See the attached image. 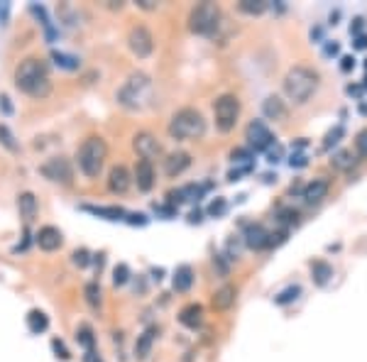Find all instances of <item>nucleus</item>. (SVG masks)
<instances>
[{"label":"nucleus","instance_id":"obj_51","mask_svg":"<svg viewBox=\"0 0 367 362\" xmlns=\"http://www.w3.org/2000/svg\"><path fill=\"white\" fill-rule=\"evenodd\" d=\"M86 362H103V360L96 355V350H93V352H86Z\"/></svg>","mask_w":367,"mask_h":362},{"label":"nucleus","instance_id":"obj_35","mask_svg":"<svg viewBox=\"0 0 367 362\" xmlns=\"http://www.w3.org/2000/svg\"><path fill=\"white\" fill-rule=\"evenodd\" d=\"M279 223L284 225V230H289V225H294V223L299 221V213L297 211H292V208H279Z\"/></svg>","mask_w":367,"mask_h":362},{"label":"nucleus","instance_id":"obj_12","mask_svg":"<svg viewBox=\"0 0 367 362\" xmlns=\"http://www.w3.org/2000/svg\"><path fill=\"white\" fill-rule=\"evenodd\" d=\"M243 243L250 250H265L270 248V232H267L265 225H259V223H245Z\"/></svg>","mask_w":367,"mask_h":362},{"label":"nucleus","instance_id":"obj_42","mask_svg":"<svg viewBox=\"0 0 367 362\" xmlns=\"http://www.w3.org/2000/svg\"><path fill=\"white\" fill-rule=\"evenodd\" d=\"M52 350H54L57 352V357H61V360H69V350H66V345H64V343H61V341H57V338H54V341H52Z\"/></svg>","mask_w":367,"mask_h":362},{"label":"nucleus","instance_id":"obj_43","mask_svg":"<svg viewBox=\"0 0 367 362\" xmlns=\"http://www.w3.org/2000/svg\"><path fill=\"white\" fill-rule=\"evenodd\" d=\"M362 30H365V17H355V20L350 22V34L353 37H357Z\"/></svg>","mask_w":367,"mask_h":362},{"label":"nucleus","instance_id":"obj_4","mask_svg":"<svg viewBox=\"0 0 367 362\" xmlns=\"http://www.w3.org/2000/svg\"><path fill=\"white\" fill-rule=\"evenodd\" d=\"M167 132L172 140H199V137L206 135V118L201 110L196 108H179L177 113L172 115L167 125Z\"/></svg>","mask_w":367,"mask_h":362},{"label":"nucleus","instance_id":"obj_23","mask_svg":"<svg viewBox=\"0 0 367 362\" xmlns=\"http://www.w3.org/2000/svg\"><path fill=\"white\" fill-rule=\"evenodd\" d=\"M172 284H174V292H189L191 287H194V270H191L189 265H181L177 267V272H174L172 276Z\"/></svg>","mask_w":367,"mask_h":362},{"label":"nucleus","instance_id":"obj_17","mask_svg":"<svg viewBox=\"0 0 367 362\" xmlns=\"http://www.w3.org/2000/svg\"><path fill=\"white\" fill-rule=\"evenodd\" d=\"M328 189H330L328 179H313V181H308V184L304 186L301 199L306 201L308 205H316L328 196Z\"/></svg>","mask_w":367,"mask_h":362},{"label":"nucleus","instance_id":"obj_8","mask_svg":"<svg viewBox=\"0 0 367 362\" xmlns=\"http://www.w3.org/2000/svg\"><path fill=\"white\" fill-rule=\"evenodd\" d=\"M39 174H42L47 181L52 184H61V186H69L74 181V167L66 157H49L44 164H39Z\"/></svg>","mask_w":367,"mask_h":362},{"label":"nucleus","instance_id":"obj_21","mask_svg":"<svg viewBox=\"0 0 367 362\" xmlns=\"http://www.w3.org/2000/svg\"><path fill=\"white\" fill-rule=\"evenodd\" d=\"M179 323L186 325V328H199L204 323V306L201 303H186V306L179 311Z\"/></svg>","mask_w":367,"mask_h":362},{"label":"nucleus","instance_id":"obj_19","mask_svg":"<svg viewBox=\"0 0 367 362\" xmlns=\"http://www.w3.org/2000/svg\"><path fill=\"white\" fill-rule=\"evenodd\" d=\"M235 299H238V289L232 287V284H223V287H218L216 292H213L211 306L216 308V311H228V308L235 303Z\"/></svg>","mask_w":367,"mask_h":362},{"label":"nucleus","instance_id":"obj_39","mask_svg":"<svg viewBox=\"0 0 367 362\" xmlns=\"http://www.w3.org/2000/svg\"><path fill=\"white\" fill-rule=\"evenodd\" d=\"M252 154H255V152L248 150V147H238V150L230 152L232 162H248V164H250V159H252Z\"/></svg>","mask_w":367,"mask_h":362},{"label":"nucleus","instance_id":"obj_7","mask_svg":"<svg viewBox=\"0 0 367 362\" xmlns=\"http://www.w3.org/2000/svg\"><path fill=\"white\" fill-rule=\"evenodd\" d=\"M213 115H216V128L221 132L235 130L240 118V98L235 93H223L213 101Z\"/></svg>","mask_w":367,"mask_h":362},{"label":"nucleus","instance_id":"obj_28","mask_svg":"<svg viewBox=\"0 0 367 362\" xmlns=\"http://www.w3.org/2000/svg\"><path fill=\"white\" fill-rule=\"evenodd\" d=\"M28 328L32 330V333H44V330L49 328V319L42 314V311H30L28 314Z\"/></svg>","mask_w":367,"mask_h":362},{"label":"nucleus","instance_id":"obj_29","mask_svg":"<svg viewBox=\"0 0 367 362\" xmlns=\"http://www.w3.org/2000/svg\"><path fill=\"white\" fill-rule=\"evenodd\" d=\"M52 59H54V64L57 66H61V69H66V71H76L79 66H81V61L76 59V57H71V54H64V52H52Z\"/></svg>","mask_w":367,"mask_h":362},{"label":"nucleus","instance_id":"obj_26","mask_svg":"<svg viewBox=\"0 0 367 362\" xmlns=\"http://www.w3.org/2000/svg\"><path fill=\"white\" fill-rule=\"evenodd\" d=\"M311 274H313V281H316L319 287H326V284L330 281V276H333V267H330L326 260H316V262H311Z\"/></svg>","mask_w":367,"mask_h":362},{"label":"nucleus","instance_id":"obj_22","mask_svg":"<svg viewBox=\"0 0 367 362\" xmlns=\"http://www.w3.org/2000/svg\"><path fill=\"white\" fill-rule=\"evenodd\" d=\"M81 211L93 213L98 218H106V221H125L128 218V211L120 208V205H81Z\"/></svg>","mask_w":367,"mask_h":362},{"label":"nucleus","instance_id":"obj_16","mask_svg":"<svg viewBox=\"0 0 367 362\" xmlns=\"http://www.w3.org/2000/svg\"><path fill=\"white\" fill-rule=\"evenodd\" d=\"M189 167H191V154L184 150L172 152V154H167V159H164V174H167L169 179L181 177Z\"/></svg>","mask_w":367,"mask_h":362},{"label":"nucleus","instance_id":"obj_37","mask_svg":"<svg viewBox=\"0 0 367 362\" xmlns=\"http://www.w3.org/2000/svg\"><path fill=\"white\" fill-rule=\"evenodd\" d=\"M355 152H357V157L367 159V128L355 135Z\"/></svg>","mask_w":367,"mask_h":362},{"label":"nucleus","instance_id":"obj_49","mask_svg":"<svg viewBox=\"0 0 367 362\" xmlns=\"http://www.w3.org/2000/svg\"><path fill=\"white\" fill-rule=\"evenodd\" d=\"M324 52H326V57H333V54H338V52H340V47H338V44H326V49H324Z\"/></svg>","mask_w":367,"mask_h":362},{"label":"nucleus","instance_id":"obj_44","mask_svg":"<svg viewBox=\"0 0 367 362\" xmlns=\"http://www.w3.org/2000/svg\"><path fill=\"white\" fill-rule=\"evenodd\" d=\"M355 69V59H353V57H343V59H340V71H353Z\"/></svg>","mask_w":367,"mask_h":362},{"label":"nucleus","instance_id":"obj_14","mask_svg":"<svg viewBox=\"0 0 367 362\" xmlns=\"http://www.w3.org/2000/svg\"><path fill=\"white\" fill-rule=\"evenodd\" d=\"M34 243H37V248L44 250V252H54V250H59L61 245H64V235H61L59 228L44 225V228H39L37 235H34Z\"/></svg>","mask_w":367,"mask_h":362},{"label":"nucleus","instance_id":"obj_6","mask_svg":"<svg viewBox=\"0 0 367 362\" xmlns=\"http://www.w3.org/2000/svg\"><path fill=\"white\" fill-rule=\"evenodd\" d=\"M223 25L221 8L216 3H199L189 12V30L194 34H206V37H216V30Z\"/></svg>","mask_w":367,"mask_h":362},{"label":"nucleus","instance_id":"obj_3","mask_svg":"<svg viewBox=\"0 0 367 362\" xmlns=\"http://www.w3.org/2000/svg\"><path fill=\"white\" fill-rule=\"evenodd\" d=\"M319 83H321L319 71L311 69V66L297 64L284 74L281 88H284V96L289 98V101H294L297 105H304V103L316 93Z\"/></svg>","mask_w":367,"mask_h":362},{"label":"nucleus","instance_id":"obj_32","mask_svg":"<svg viewBox=\"0 0 367 362\" xmlns=\"http://www.w3.org/2000/svg\"><path fill=\"white\" fill-rule=\"evenodd\" d=\"M83 294H86V301L91 308H98L101 306V287H98V281H88L86 287H83Z\"/></svg>","mask_w":367,"mask_h":362},{"label":"nucleus","instance_id":"obj_30","mask_svg":"<svg viewBox=\"0 0 367 362\" xmlns=\"http://www.w3.org/2000/svg\"><path fill=\"white\" fill-rule=\"evenodd\" d=\"M0 145L6 147L8 152H20V142L15 140V135H12V130L8 128V125H0Z\"/></svg>","mask_w":367,"mask_h":362},{"label":"nucleus","instance_id":"obj_50","mask_svg":"<svg viewBox=\"0 0 367 362\" xmlns=\"http://www.w3.org/2000/svg\"><path fill=\"white\" fill-rule=\"evenodd\" d=\"M367 47V34H357L355 37V49H365Z\"/></svg>","mask_w":367,"mask_h":362},{"label":"nucleus","instance_id":"obj_48","mask_svg":"<svg viewBox=\"0 0 367 362\" xmlns=\"http://www.w3.org/2000/svg\"><path fill=\"white\" fill-rule=\"evenodd\" d=\"M0 108H3V113H6V115H10V113H12L10 98H8V96H0Z\"/></svg>","mask_w":367,"mask_h":362},{"label":"nucleus","instance_id":"obj_38","mask_svg":"<svg viewBox=\"0 0 367 362\" xmlns=\"http://www.w3.org/2000/svg\"><path fill=\"white\" fill-rule=\"evenodd\" d=\"M226 208H228L226 199H213L211 203H208V216H213V218L223 216V213H226Z\"/></svg>","mask_w":367,"mask_h":362},{"label":"nucleus","instance_id":"obj_53","mask_svg":"<svg viewBox=\"0 0 367 362\" xmlns=\"http://www.w3.org/2000/svg\"><path fill=\"white\" fill-rule=\"evenodd\" d=\"M152 274H155V279L159 281V279H162V274H164V272H162V270H152Z\"/></svg>","mask_w":367,"mask_h":362},{"label":"nucleus","instance_id":"obj_24","mask_svg":"<svg viewBox=\"0 0 367 362\" xmlns=\"http://www.w3.org/2000/svg\"><path fill=\"white\" fill-rule=\"evenodd\" d=\"M155 338H157V328H155V325H150V328H147L145 333L137 338V343H135V357H137V360H145V357L150 355Z\"/></svg>","mask_w":367,"mask_h":362},{"label":"nucleus","instance_id":"obj_36","mask_svg":"<svg viewBox=\"0 0 367 362\" xmlns=\"http://www.w3.org/2000/svg\"><path fill=\"white\" fill-rule=\"evenodd\" d=\"M71 262H74L76 267H81V270H83V267L91 265V252H88V250H83V248L76 250V252L71 254Z\"/></svg>","mask_w":367,"mask_h":362},{"label":"nucleus","instance_id":"obj_55","mask_svg":"<svg viewBox=\"0 0 367 362\" xmlns=\"http://www.w3.org/2000/svg\"><path fill=\"white\" fill-rule=\"evenodd\" d=\"M365 69H367V59H365Z\"/></svg>","mask_w":367,"mask_h":362},{"label":"nucleus","instance_id":"obj_10","mask_svg":"<svg viewBox=\"0 0 367 362\" xmlns=\"http://www.w3.org/2000/svg\"><path fill=\"white\" fill-rule=\"evenodd\" d=\"M245 140H248V150L252 152H267L275 145V135L265 125V120H252L245 128Z\"/></svg>","mask_w":367,"mask_h":362},{"label":"nucleus","instance_id":"obj_31","mask_svg":"<svg viewBox=\"0 0 367 362\" xmlns=\"http://www.w3.org/2000/svg\"><path fill=\"white\" fill-rule=\"evenodd\" d=\"M76 341L86 348V352H93V348H96V338H93L91 325H79V330H76Z\"/></svg>","mask_w":367,"mask_h":362},{"label":"nucleus","instance_id":"obj_5","mask_svg":"<svg viewBox=\"0 0 367 362\" xmlns=\"http://www.w3.org/2000/svg\"><path fill=\"white\" fill-rule=\"evenodd\" d=\"M106 159H108V145L101 135H91L79 145L76 150V162L79 169L86 174L88 179H98V174L106 167Z\"/></svg>","mask_w":367,"mask_h":362},{"label":"nucleus","instance_id":"obj_45","mask_svg":"<svg viewBox=\"0 0 367 362\" xmlns=\"http://www.w3.org/2000/svg\"><path fill=\"white\" fill-rule=\"evenodd\" d=\"M306 154H292V159H289V164H292V167H306Z\"/></svg>","mask_w":367,"mask_h":362},{"label":"nucleus","instance_id":"obj_27","mask_svg":"<svg viewBox=\"0 0 367 362\" xmlns=\"http://www.w3.org/2000/svg\"><path fill=\"white\" fill-rule=\"evenodd\" d=\"M267 8H270L267 0H240L238 3V10L243 12V15H262Z\"/></svg>","mask_w":367,"mask_h":362},{"label":"nucleus","instance_id":"obj_2","mask_svg":"<svg viewBox=\"0 0 367 362\" xmlns=\"http://www.w3.org/2000/svg\"><path fill=\"white\" fill-rule=\"evenodd\" d=\"M152 96H155V83L145 71H135L130 74L123 81V86L115 93V101H118L120 108L130 110V113H140L150 105Z\"/></svg>","mask_w":367,"mask_h":362},{"label":"nucleus","instance_id":"obj_1","mask_svg":"<svg viewBox=\"0 0 367 362\" xmlns=\"http://www.w3.org/2000/svg\"><path fill=\"white\" fill-rule=\"evenodd\" d=\"M12 81H15L17 91H22L30 98H37V101H44V98L52 93L49 66H47V61L39 59V57H25V59L15 66Z\"/></svg>","mask_w":367,"mask_h":362},{"label":"nucleus","instance_id":"obj_33","mask_svg":"<svg viewBox=\"0 0 367 362\" xmlns=\"http://www.w3.org/2000/svg\"><path fill=\"white\" fill-rule=\"evenodd\" d=\"M299 294H301V287H299V284H294V287H286L281 294H277L275 301L279 303V306H286V303H292L294 299L299 296Z\"/></svg>","mask_w":367,"mask_h":362},{"label":"nucleus","instance_id":"obj_13","mask_svg":"<svg viewBox=\"0 0 367 362\" xmlns=\"http://www.w3.org/2000/svg\"><path fill=\"white\" fill-rule=\"evenodd\" d=\"M132 181L137 184V189L142 191V194H147V191L155 189L157 184V172H155V164L147 162V159H137L135 164V172H132Z\"/></svg>","mask_w":367,"mask_h":362},{"label":"nucleus","instance_id":"obj_40","mask_svg":"<svg viewBox=\"0 0 367 362\" xmlns=\"http://www.w3.org/2000/svg\"><path fill=\"white\" fill-rule=\"evenodd\" d=\"M340 137H343V128H333V130L328 132V135H326V140H324V150H328L330 145H335V142L340 140Z\"/></svg>","mask_w":367,"mask_h":362},{"label":"nucleus","instance_id":"obj_15","mask_svg":"<svg viewBox=\"0 0 367 362\" xmlns=\"http://www.w3.org/2000/svg\"><path fill=\"white\" fill-rule=\"evenodd\" d=\"M130 186H132V174L128 172L125 164H115L113 169L108 172V191L110 194H128Z\"/></svg>","mask_w":367,"mask_h":362},{"label":"nucleus","instance_id":"obj_47","mask_svg":"<svg viewBox=\"0 0 367 362\" xmlns=\"http://www.w3.org/2000/svg\"><path fill=\"white\" fill-rule=\"evenodd\" d=\"M137 8H142V10H157L159 3H155V0H137Z\"/></svg>","mask_w":367,"mask_h":362},{"label":"nucleus","instance_id":"obj_41","mask_svg":"<svg viewBox=\"0 0 367 362\" xmlns=\"http://www.w3.org/2000/svg\"><path fill=\"white\" fill-rule=\"evenodd\" d=\"M125 223H130V225H147L150 223V218L145 216V213H128V218H125Z\"/></svg>","mask_w":367,"mask_h":362},{"label":"nucleus","instance_id":"obj_20","mask_svg":"<svg viewBox=\"0 0 367 362\" xmlns=\"http://www.w3.org/2000/svg\"><path fill=\"white\" fill-rule=\"evenodd\" d=\"M17 211H20V218L25 223H32L34 218H37V199H34L32 191H22L20 196H17Z\"/></svg>","mask_w":367,"mask_h":362},{"label":"nucleus","instance_id":"obj_34","mask_svg":"<svg viewBox=\"0 0 367 362\" xmlns=\"http://www.w3.org/2000/svg\"><path fill=\"white\" fill-rule=\"evenodd\" d=\"M128 281H130V267L125 265V262H120V265L113 270V284L115 287H123V284H128Z\"/></svg>","mask_w":367,"mask_h":362},{"label":"nucleus","instance_id":"obj_46","mask_svg":"<svg viewBox=\"0 0 367 362\" xmlns=\"http://www.w3.org/2000/svg\"><path fill=\"white\" fill-rule=\"evenodd\" d=\"M213 265H216L218 270H221V274H223V276L228 274V265H226V262H223V254H213Z\"/></svg>","mask_w":367,"mask_h":362},{"label":"nucleus","instance_id":"obj_52","mask_svg":"<svg viewBox=\"0 0 367 362\" xmlns=\"http://www.w3.org/2000/svg\"><path fill=\"white\" fill-rule=\"evenodd\" d=\"M189 221L191 223H201V211H191L189 213Z\"/></svg>","mask_w":367,"mask_h":362},{"label":"nucleus","instance_id":"obj_11","mask_svg":"<svg viewBox=\"0 0 367 362\" xmlns=\"http://www.w3.org/2000/svg\"><path fill=\"white\" fill-rule=\"evenodd\" d=\"M132 147H135L137 157L140 159H147V162H152L155 157H159L162 154V145H159V140H157L152 132L147 130H140L135 137H132Z\"/></svg>","mask_w":367,"mask_h":362},{"label":"nucleus","instance_id":"obj_54","mask_svg":"<svg viewBox=\"0 0 367 362\" xmlns=\"http://www.w3.org/2000/svg\"><path fill=\"white\" fill-rule=\"evenodd\" d=\"M360 113L367 115V103H362V105H360Z\"/></svg>","mask_w":367,"mask_h":362},{"label":"nucleus","instance_id":"obj_25","mask_svg":"<svg viewBox=\"0 0 367 362\" xmlns=\"http://www.w3.org/2000/svg\"><path fill=\"white\" fill-rule=\"evenodd\" d=\"M357 164V157L353 154V150H338L330 157V167L338 169V172H348V169H353Z\"/></svg>","mask_w":367,"mask_h":362},{"label":"nucleus","instance_id":"obj_18","mask_svg":"<svg viewBox=\"0 0 367 362\" xmlns=\"http://www.w3.org/2000/svg\"><path fill=\"white\" fill-rule=\"evenodd\" d=\"M262 113H265L267 120H277V123H284L289 118V108L279 96H267L262 101Z\"/></svg>","mask_w":367,"mask_h":362},{"label":"nucleus","instance_id":"obj_9","mask_svg":"<svg viewBox=\"0 0 367 362\" xmlns=\"http://www.w3.org/2000/svg\"><path fill=\"white\" fill-rule=\"evenodd\" d=\"M128 49L137 59H147L155 52V37L145 25H132L128 30Z\"/></svg>","mask_w":367,"mask_h":362}]
</instances>
